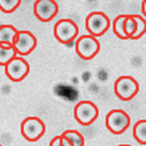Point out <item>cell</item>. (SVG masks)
I'll use <instances>...</instances> for the list:
<instances>
[{"label":"cell","instance_id":"cell-11","mask_svg":"<svg viewBox=\"0 0 146 146\" xmlns=\"http://www.w3.org/2000/svg\"><path fill=\"white\" fill-rule=\"evenodd\" d=\"M18 32L19 29L12 25H0V44L13 46Z\"/></svg>","mask_w":146,"mask_h":146},{"label":"cell","instance_id":"cell-17","mask_svg":"<svg viewBox=\"0 0 146 146\" xmlns=\"http://www.w3.org/2000/svg\"><path fill=\"white\" fill-rule=\"evenodd\" d=\"M21 0H0V11L5 14H10L20 7Z\"/></svg>","mask_w":146,"mask_h":146},{"label":"cell","instance_id":"cell-21","mask_svg":"<svg viewBox=\"0 0 146 146\" xmlns=\"http://www.w3.org/2000/svg\"><path fill=\"white\" fill-rule=\"evenodd\" d=\"M141 13H142V17L144 18L146 16V0H143L142 4H141Z\"/></svg>","mask_w":146,"mask_h":146},{"label":"cell","instance_id":"cell-5","mask_svg":"<svg viewBox=\"0 0 146 146\" xmlns=\"http://www.w3.org/2000/svg\"><path fill=\"white\" fill-rule=\"evenodd\" d=\"M100 43L92 35H82L77 38L75 43V52L78 56L85 60H90L100 53Z\"/></svg>","mask_w":146,"mask_h":146},{"label":"cell","instance_id":"cell-13","mask_svg":"<svg viewBox=\"0 0 146 146\" xmlns=\"http://www.w3.org/2000/svg\"><path fill=\"white\" fill-rule=\"evenodd\" d=\"M133 135L139 144H146V120H139L135 124L133 129Z\"/></svg>","mask_w":146,"mask_h":146},{"label":"cell","instance_id":"cell-1","mask_svg":"<svg viewBox=\"0 0 146 146\" xmlns=\"http://www.w3.org/2000/svg\"><path fill=\"white\" fill-rule=\"evenodd\" d=\"M85 27L89 34L96 38V37L102 36L107 32L110 27V20L108 16L103 12H92L87 16Z\"/></svg>","mask_w":146,"mask_h":146},{"label":"cell","instance_id":"cell-2","mask_svg":"<svg viewBox=\"0 0 146 146\" xmlns=\"http://www.w3.org/2000/svg\"><path fill=\"white\" fill-rule=\"evenodd\" d=\"M79 27L70 19H62L54 25V36L62 44H69L78 37Z\"/></svg>","mask_w":146,"mask_h":146},{"label":"cell","instance_id":"cell-10","mask_svg":"<svg viewBox=\"0 0 146 146\" xmlns=\"http://www.w3.org/2000/svg\"><path fill=\"white\" fill-rule=\"evenodd\" d=\"M33 13L40 22H51L58 13V5L55 0H36L33 4Z\"/></svg>","mask_w":146,"mask_h":146},{"label":"cell","instance_id":"cell-18","mask_svg":"<svg viewBox=\"0 0 146 146\" xmlns=\"http://www.w3.org/2000/svg\"><path fill=\"white\" fill-rule=\"evenodd\" d=\"M136 30V23L131 15H127L124 22V32L128 39H131Z\"/></svg>","mask_w":146,"mask_h":146},{"label":"cell","instance_id":"cell-4","mask_svg":"<svg viewBox=\"0 0 146 146\" xmlns=\"http://www.w3.org/2000/svg\"><path fill=\"white\" fill-rule=\"evenodd\" d=\"M45 131V123L38 117H27L21 124V133L23 138L29 142L38 141L44 135Z\"/></svg>","mask_w":146,"mask_h":146},{"label":"cell","instance_id":"cell-14","mask_svg":"<svg viewBox=\"0 0 146 146\" xmlns=\"http://www.w3.org/2000/svg\"><path fill=\"white\" fill-rule=\"evenodd\" d=\"M127 18V14H123V15H119L113 21V32L118 38L122 40H127V36L125 35L124 32V22Z\"/></svg>","mask_w":146,"mask_h":146},{"label":"cell","instance_id":"cell-9","mask_svg":"<svg viewBox=\"0 0 146 146\" xmlns=\"http://www.w3.org/2000/svg\"><path fill=\"white\" fill-rule=\"evenodd\" d=\"M37 46V39L30 31L19 30L16 40L14 42V49L20 56H28L34 51Z\"/></svg>","mask_w":146,"mask_h":146},{"label":"cell","instance_id":"cell-20","mask_svg":"<svg viewBox=\"0 0 146 146\" xmlns=\"http://www.w3.org/2000/svg\"><path fill=\"white\" fill-rule=\"evenodd\" d=\"M49 146H60V135H56L50 141V145Z\"/></svg>","mask_w":146,"mask_h":146},{"label":"cell","instance_id":"cell-3","mask_svg":"<svg viewBox=\"0 0 146 146\" xmlns=\"http://www.w3.org/2000/svg\"><path fill=\"white\" fill-rule=\"evenodd\" d=\"M131 125V117L125 110L113 109L105 117V126L113 135H122Z\"/></svg>","mask_w":146,"mask_h":146},{"label":"cell","instance_id":"cell-6","mask_svg":"<svg viewBox=\"0 0 146 146\" xmlns=\"http://www.w3.org/2000/svg\"><path fill=\"white\" fill-rule=\"evenodd\" d=\"M100 110L93 101H79L74 107V118L81 126H90L98 119Z\"/></svg>","mask_w":146,"mask_h":146},{"label":"cell","instance_id":"cell-23","mask_svg":"<svg viewBox=\"0 0 146 146\" xmlns=\"http://www.w3.org/2000/svg\"><path fill=\"white\" fill-rule=\"evenodd\" d=\"M0 146H2V144H0Z\"/></svg>","mask_w":146,"mask_h":146},{"label":"cell","instance_id":"cell-19","mask_svg":"<svg viewBox=\"0 0 146 146\" xmlns=\"http://www.w3.org/2000/svg\"><path fill=\"white\" fill-rule=\"evenodd\" d=\"M60 146H73V144L67 137L60 135Z\"/></svg>","mask_w":146,"mask_h":146},{"label":"cell","instance_id":"cell-15","mask_svg":"<svg viewBox=\"0 0 146 146\" xmlns=\"http://www.w3.org/2000/svg\"><path fill=\"white\" fill-rule=\"evenodd\" d=\"M133 18L135 19V23H136V30L135 32V34L131 37V40H137L140 39L146 32V21L145 18H143L140 15H131Z\"/></svg>","mask_w":146,"mask_h":146},{"label":"cell","instance_id":"cell-8","mask_svg":"<svg viewBox=\"0 0 146 146\" xmlns=\"http://www.w3.org/2000/svg\"><path fill=\"white\" fill-rule=\"evenodd\" d=\"M5 74L11 81L21 82L28 75L29 64L23 56H16L5 65Z\"/></svg>","mask_w":146,"mask_h":146},{"label":"cell","instance_id":"cell-7","mask_svg":"<svg viewBox=\"0 0 146 146\" xmlns=\"http://www.w3.org/2000/svg\"><path fill=\"white\" fill-rule=\"evenodd\" d=\"M139 91L137 81L131 76H121L114 83V93L119 100L129 101L133 100Z\"/></svg>","mask_w":146,"mask_h":146},{"label":"cell","instance_id":"cell-12","mask_svg":"<svg viewBox=\"0 0 146 146\" xmlns=\"http://www.w3.org/2000/svg\"><path fill=\"white\" fill-rule=\"evenodd\" d=\"M17 56L18 55L13 46L0 44V65L1 66H5L7 63L10 62Z\"/></svg>","mask_w":146,"mask_h":146},{"label":"cell","instance_id":"cell-16","mask_svg":"<svg viewBox=\"0 0 146 146\" xmlns=\"http://www.w3.org/2000/svg\"><path fill=\"white\" fill-rule=\"evenodd\" d=\"M65 137L72 142L73 146H84L85 145V138L84 136L76 129H66L62 133Z\"/></svg>","mask_w":146,"mask_h":146},{"label":"cell","instance_id":"cell-22","mask_svg":"<svg viewBox=\"0 0 146 146\" xmlns=\"http://www.w3.org/2000/svg\"><path fill=\"white\" fill-rule=\"evenodd\" d=\"M118 146H131V145H129V144H120Z\"/></svg>","mask_w":146,"mask_h":146}]
</instances>
